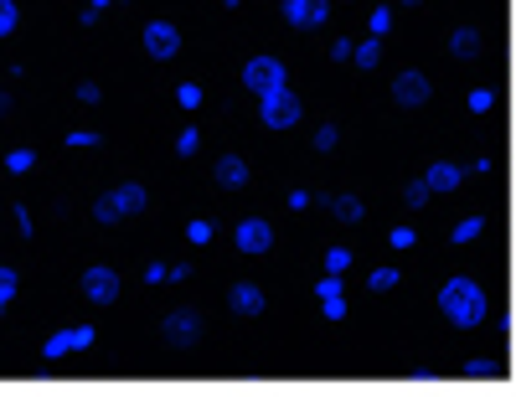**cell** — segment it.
Masks as SVG:
<instances>
[{"label": "cell", "mask_w": 516, "mask_h": 397, "mask_svg": "<svg viewBox=\"0 0 516 397\" xmlns=\"http://www.w3.org/2000/svg\"><path fill=\"white\" fill-rule=\"evenodd\" d=\"M429 181H408V191H403V202H408V207H424V202H429Z\"/></svg>", "instance_id": "26"}, {"label": "cell", "mask_w": 516, "mask_h": 397, "mask_svg": "<svg viewBox=\"0 0 516 397\" xmlns=\"http://www.w3.org/2000/svg\"><path fill=\"white\" fill-rule=\"evenodd\" d=\"M398 284V269H372L367 273V289H392Z\"/></svg>", "instance_id": "28"}, {"label": "cell", "mask_w": 516, "mask_h": 397, "mask_svg": "<svg viewBox=\"0 0 516 397\" xmlns=\"http://www.w3.org/2000/svg\"><path fill=\"white\" fill-rule=\"evenodd\" d=\"M300 114H305V104H300L294 88H274V93L258 99V119H264L268 129H294L300 125Z\"/></svg>", "instance_id": "2"}, {"label": "cell", "mask_w": 516, "mask_h": 397, "mask_svg": "<svg viewBox=\"0 0 516 397\" xmlns=\"http://www.w3.org/2000/svg\"><path fill=\"white\" fill-rule=\"evenodd\" d=\"M439 310L450 315L454 325H480V315H485V299L475 289L470 279H450L444 294H439Z\"/></svg>", "instance_id": "1"}, {"label": "cell", "mask_w": 516, "mask_h": 397, "mask_svg": "<svg viewBox=\"0 0 516 397\" xmlns=\"http://www.w3.org/2000/svg\"><path fill=\"white\" fill-rule=\"evenodd\" d=\"M279 11H284V22L294 26V31H315V26H326L330 0H284Z\"/></svg>", "instance_id": "5"}, {"label": "cell", "mask_w": 516, "mask_h": 397, "mask_svg": "<svg viewBox=\"0 0 516 397\" xmlns=\"http://www.w3.org/2000/svg\"><path fill=\"white\" fill-rule=\"evenodd\" d=\"M73 93H78V104H99V99H103V88H99V83H78Z\"/></svg>", "instance_id": "31"}, {"label": "cell", "mask_w": 516, "mask_h": 397, "mask_svg": "<svg viewBox=\"0 0 516 397\" xmlns=\"http://www.w3.org/2000/svg\"><path fill=\"white\" fill-rule=\"evenodd\" d=\"M16 228L26 232V237H31V232H37V222H31V211H26V207H16Z\"/></svg>", "instance_id": "36"}, {"label": "cell", "mask_w": 516, "mask_h": 397, "mask_svg": "<svg viewBox=\"0 0 516 397\" xmlns=\"http://www.w3.org/2000/svg\"><path fill=\"white\" fill-rule=\"evenodd\" d=\"M67 351H73V346H67V331H57L52 341H47V346H41V361H62Z\"/></svg>", "instance_id": "19"}, {"label": "cell", "mask_w": 516, "mask_h": 397, "mask_svg": "<svg viewBox=\"0 0 516 397\" xmlns=\"http://www.w3.org/2000/svg\"><path fill=\"white\" fill-rule=\"evenodd\" d=\"M388 26H392V16H388V11H372V37H382Z\"/></svg>", "instance_id": "34"}, {"label": "cell", "mask_w": 516, "mask_h": 397, "mask_svg": "<svg viewBox=\"0 0 516 397\" xmlns=\"http://www.w3.org/2000/svg\"><path fill=\"white\" fill-rule=\"evenodd\" d=\"M186 237H191V243H197V248H202V243H212V222H206V217H197V222H191V228H186Z\"/></svg>", "instance_id": "30"}, {"label": "cell", "mask_w": 516, "mask_h": 397, "mask_svg": "<svg viewBox=\"0 0 516 397\" xmlns=\"http://www.w3.org/2000/svg\"><path fill=\"white\" fill-rule=\"evenodd\" d=\"M315 294H320L326 320H346V289H341V273H326V279L315 284Z\"/></svg>", "instance_id": "9"}, {"label": "cell", "mask_w": 516, "mask_h": 397, "mask_svg": "<svg viewBox=\"0 0 516 397\" xmlns=\"http://www.w3.org/2000/svg\"><path fill=\"white\" fill-rule=\"evenodd\" d=\"M176 104H181V108H202V88L181 83V88H176Z\"/></svg>", "instance_id": "27"}, {"label": "cell", "mask_w": 516, "mask_h": 397, "mask_svg": "<svg viewBox=\"0 0 516 397\" xmlns=\"http://www.w3.org/2000/svg\"><path fill=\"white\" fill-rule=\"evenodd\" d=\"M197 145H202V129L186 125L181 134H176V155H197Z\"/></svg>", "instance_id": "20"}, {"label": "cell", "mask_w": 516, "mask_h": 397, "mask_svg": "<svg viewBox=\"0 0 516 397\" xmlns=\"http://www.w3.org/2000/svg\"><path fill=\"white\" fill-rule=\"evenodd\" d=\"M243 88H253L258 99L274 93V88H289L284 63H279V57H248V63H243Z\"/></svg>", "instance_id": "3"}, {"label": "cell", "mask_w": 516, "mask_h": 397, "mask_svg": "<svg viewBox=\"0 0 516 397\" xmlns=\"http://www.w3.org/2000/svg\"><path fill=\"white\" fill-rule=\"evenodd\" d=\"M392 248H413V228H392Z\"/></svg>", "instance_id": "35"}, {"label": "cell", "mask_w": 516, "mask_h": 397, "mask_svg": "<svg viewBox=\"0 0 516 397\" xmlns=\"http://www.w3.org/2000/svg\"><path fill=\"white\" fill-rule=\"evenodd\" d=\"M67 145L78 150V145H99V134H93V129H73V134H67Z\"/></svg>", "instance_id": "33"}, {"label": "cell", "mask_w": 516, "mask_h": 397, "mask_svg": "<svg viewBox=\"0 0 516 397\" xmlns=\"http://www.w3.org/2000/svg\"><path fill=\"white\" fill-rule=\"evenodd\" d=\"M454 52H459V57H475V52H480V37H475V31H454Z\"/></svg>", "instance_id": "22"}, {"label": "cell", "mask_w": 516, "mask_h": 397, "mask_svg": "<svg viewBox=\"0 0 516 397\" xmlns=\"http://www.w3.org/2000/svg\"><path fill=\"white\" fill-rule=\"evenodd\" d=\"M119 273L114 269H88L83 273V299H88V305H114V299H119Z\"/></svg>", "instance_id": "7"}, {"label": "cell", "mask_w": 516, "mask_h": 397, "mask_svg": "<svg viewBox=\"0 0 516 397\" xmlns=\"http://www.w3.org/2000/svg\"><path fill=\"white\" fill-rule=\"evenodd\" d=\"M424 181H429L433 191H454V186H459V170H454V166H429Z\"/></svg>", "instance_id": "15"}, {"label": "cell", "mask_w": 516, "mask_h": 397, "mask_svg": "<svg viewBox=\"0 0 516 397\" xmlns=\"http://www.w3.org/2000/svg\"><path fill=\"white\" fill-rule=\"evenodd\" d=\"M88 5H93V11H103V5H109V0H88Z\"/></svg>", "instance_id": "39"}, {"label": "cell", "mask_w": 516, "mask_h": 397, "mask_svg": "<svg viewBox=\"0 0 516 397\" xmlns=\"http://www.w3.org/2000/svg\"><path fill=\"white\" fill-rule=\"evenodd\" d=\"M330 217H336V222H362V202H356V196H336V202H330Z\"/></svg>", "instance_id": "14"}, {"label": "cell", "mask_w": 516, "mask_h": 397, "mask_svg": "<svg viewBox=\"0 0 516 397\" xmlns=\"http://www.w3.org/2000/svg\"><path fill=\"white\" fill-rule=\"evenodd\" d=\"M16 0H0V37H11V31H16Z\"/></svg>", "instance_id": "25"}, {"label": "cell", "mask_w": 516, "mask_h": 397, "mask_svg": "<svg viewBox=\"0 0 516 397\" xmlns=\"http://www.w3.org/2000/svg\"><path fill=\"white\" fill-rule=\"evenodd\" d=\"M161 335H165V346L186 351V346H197V335H202V315L197 310H171L161 320Z\"/></svg>", "instance_id": "4"}, {"label": "cell", "mask_w": 516, "mask_h": 397, "mask_svg": "<svg viewBox=\"0 0 516 397\" xmlns=\"http://www.w3.org/2000/svg\"><path fill=\"white\" fill-rule=\"evenodd\" d=\"M351 52H356V42H330V63H351Z\"/></svg>", "instance_id": "32"}, {"label": "cell", "mask_w": 516, "mask_h": 397, "mask_svg": "<svg viewBox=\"0 0 516 397\" xmlns=\"http://www.w3.org/2000/svg\"><path fill=\"white\" fill-rule=\"evenodd\" d=\"M346 263H351V248H330L326 253V273H346Z\"/></svg>", "instance_id": "29"}, {"label": "cell", "mask_w": 516, "mask_h": 397, "mask_svg": "<svg viewBox=\"0 0 516 397\" xmlns=\"http://www.w3.org/2000/svg\"><path fill=\"white\" fill-rule=\"evenodd\" d=\"M11 299H16V269H5V263H0V310H5Z\"/></svg>", "instance_id": "23"}, {"label": "cell", "mask_w": 516, "mask_h": 397, "mask_svg": "<svg viewBox=\"0 0 516 397\" xmlns=\"http://www.w3.org/2000/svg\"><path fill=\"white\" fill-rule=\"evenodd\" d=\"M336 145H341V129H336V125H320V129H315V150H320V155H330Z\"/></svg>", "instance_id": "18"}, {"label": "cell", "mask_w": 516, "mask_h": 397, "mask_svg": "<svg viewBox=\"0 0 516 397\" xmlns=\"http://www.w3.org/2000/svg\"><path fill=\"white\" fill-rule=\"evenodd\" d=\"M217 186H227V191L248 186V160L243 155H223V160H217Z\"/></svg>", "instance_id": "12"}, {"label": "cell", "mask_w": 516, "mask_h": 397, "mask_svg": "<svg viewBox=\"0 0 516 397\" xmlns=\"http://www.w3.org/2000/svg\"><path fill=\"white\" fill-rule=\"evenodd\" d=\"M475 232H480V222H459V228H454V237H459V243H470Z\"/></svg>", "instance_id": "37"}, {"label": "cell", "mask_w": 516, "mask_h": 397, "mask_svg": "<svg viewBox=\"0 0 516 397\" xmlns=\"http://www.w3.org/2000/svg\"><path fill=\"white\" fill-rule=\"evenodd\" d=\"M31 160H37L31 150H11V155H5V170H11V176H21V170H31Z\"/></svg>", "instance_id": "24"}, {"label": "cell", "mask_w": 516, "mask_h": 397, "mask_svg": "<svg viewBox=\"0 0 516 397\" xmlns=\"http://www.w3.org/2000/svg\"><path fill=\"white\" fill-rule=\"evenodd\" d=\"M114 196H119L124 217H140V211H144V186H119Z\"/></svg>", "instance_id": "16"}, {"label": "cell", "mask_w": 516, "mask_h": 397, "mask_svg": "<svg viewBox=\"0 0 516 397\" xmlns=\"http://www.w3.org/2000/svg\"><path fill=\"white\" fill-rule=\"evenodd\" d=\"M351 63L362 67V73H372V67L382 63V47H377V37H367V42H356V52H351Z\"/></svg>", "instance_id": "13"}, {"label": "cell", "mask_w": 516, "mask_h": 397, "mask_svg": "<svg viewBox=\"0 0 516 397\" xmlns=\"http://www.w3.org/2000/svg\"><path fill=\"white\" fill-rule=\"evenodd\" d=\"M93 217H99V222H119V217H124L119 196H114V191H103L99 202H93Z\"/></svg>", "instance_id": "17"}, {"label": "cell", "mask_w": 516, "mask_h": 397, "mask_svg": "<svg viewBox=\"0 0 516 397\" xmlns=\"http://www.w3.org/2000/svg\"><path fill=\"white\" fill-rule=\"evenodd\" d=\"M144 52H150L155 63H171V57L181 52V31H176L171 22H150L144 26Z\"/></svg>", "instance_id": "6"}, {"label": "cell", "mask_w": 516, "mask_h": 397, "mask_svg": "<svg viewBox=\"0 0 516 397\" xmlns=\"http://www.w3.org/2000/svg\"><path fill=\"white\" fill-rule=\"evenodd\" d=\"M0 114H11V93H0Z\"/></svg>", "instance_id": "38"}, {"label": "cell", "mask_w": 516, "mask_h": 397, "mask_svg": "<svg viewBox=\"0 0 516 397\" xmlns=\"http://www.w3.org/2000/svg\"><path fill=\"white\" fill-rule=\"evenodd\" d=\"M227 310L232 315H258L264 310V289H258V284H232V289H227Z\"/></svg>", "instance_id": "11"}, {"label": "cell", "mask_w": 516, "mask_h": 397, "mask_svg": "<svg viewBox=\"0 0 516 397\" xmlns=\"http://www.w3.org/2000/svg\"><path fill=\"white\" fill-rule=\"evenodd\" d=\"M392 99L403 108H418L429 99V83H424V73H398V83H392Z\"/></svg>", "instance_id": "10"}, {"label": "cell", "mask_w": 516, "mask_h": 397, "mask_svg": "<svg viewBox=\"0 0 516 397\" xmlns=\"http://www.w3.org/2000/svg\"><path fill=\"white\" fill-rule=\"evenodd\" d=\"M232 243H238V253H268L274 248V228L258 222V217H243V222L232 228Z\"/></svg>", "instance_id": "8"}, {"label": "cell", "mask_w": 516, "mask_h": 397, "mask_svg": "<svg viewBox=\"0 0 516 397\" xmlns=\"http://www.w3.org/2000/svg\"><path fill=\"white\" fill-rule=\"evenodd\" d=\"M93 325H73V331H67V346H73V351H88V346H93Z\"/></svg>", "instance_id": "21"}]
</instances>
